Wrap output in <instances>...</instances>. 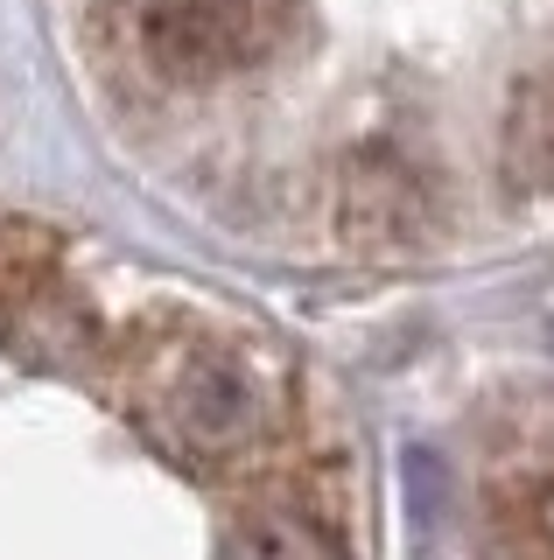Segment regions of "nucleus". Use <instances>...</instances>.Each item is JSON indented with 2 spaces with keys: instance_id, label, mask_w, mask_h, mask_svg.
Wrapping results in <instances>:
<instances>
[{
  "instance_id": "nucleus-1",
  "label": "nucleus",
  "mask_w": 554,
  "mask_h": 560,
  "mask_svg": "<svg viewBox=\"0 0 554 560\" xmlns=\"http://www.w3.org/2000/svg\"><path fill=\"white\" fill-rule=\"evenodd\" d=\"M119 399L183 469H232L267 442V399L246 358L189 323H154L127 343Z\"/></svg>"
},
{
  "instance_id": "nucleus-2",
  "label": "nucleus",
  "mask_w": 554,
  "mask_h": 560,
  "mask_svg": "<svg viewBox=\"0 0 554 560\" xmlns=\"http://www.w3.org/2000/svg\"><path fill=\"white\" fill-rule=\"evenodd\" d=\"M288 22H296V0H148L141 43L154 70L204 84V78L274 57Z\"/></svg>"
},
{
  "instance_id": "nucleus-3",
  "label": "nucleus",
  "mask_w": 554,
  "mask_h": 560,
  "mask_svg": "<svg viewBox=\"0 0 554 560\" xmlns=\"http://www.w3.org/2000/svg\"><path fill=\"white\" fill-rule=\"evenodd\" d=\"M436 210H428V189L393 148H366L344 175V238L358 253H414L428 238Z\"/></svg>"
},
{
  "instance_id": "nucleus-4",
  "label": "nucleus",
  "mask_w": 554,
  "mask_h": 560,
  "mask_svg": "<svg viewBox=\"0 0 554 560\" xmlns=\"http://www.w3.org/2000/svg\"><path fill=\"white\" fill-rule=\"evenodd\" d=\"M506 183L527 197H554V70L519 84L512 119H506Z\"/></svg>"
},
{
  "instance_id": "nucleus-5",
  "label": "nucleus",
  "mask_w": 554,
  "mask_h": 560,
  "mask_svg": "<svg viewBox=\"0 0 554 560\" xmlns=\"http://www.w3.org/2000/svg\"><path fill=\"white\" fill-rule=\"evenodd\" d=\"M57 288V238L28 218H0V329H14Z\"/></svg>"
},
{
  "instance_id": "nucleus-6",
  "label": "nucleus",
  "mask_w": 554,
  "mask_h": 560,
  "mask_svg": "<svg viewBox=\"0 0 554 560\" xmlns=\"http://www.w3.org/2000/svg\"><path fill=\"white\" fill-rule=\"evenodd\" d=\"M224 560H337V547L302 512H246L224 539Z\"/></svg>"
}]
</instances>
